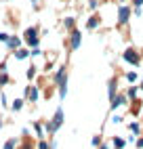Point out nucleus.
Segmentation results:
<instances>
[{"label":"nucleus","mask_w":143,"mask_h":149,"mask_svg":"<svg viewBox=\"0 0 143 149\" xmlns=\"http://www.w3.org/2000/svg\"><path fill=\"white\" fill-rule=\"evenodd\" d=\"M55 86H61V84H65L67 82V69H65V65H61L59 69H57V74H55Z\"/></svg>","instance_id":"obj_5"},{"label":"nucleus","mask_w":143,"mask_h":149,"mask_svg":"<svg viewBox=\"0 0 143 149\" xmlns=\"http://www.w3.org/2000/svg\"><path fill=\"white\" fill-rule=\"evenodd\" d=\"M128 19H130V6L122 4V6L118 8V23H120V25H124Z\"/></svg>","instance_id":"obj_4"},{"label":"nucleus","mask_w":143,"mask_h":149,"mask_svg":"<svg viewBox=\"0 0 143 149\" xmlns=\"http://www.w3.org/2000/svg\"><path fill=\"white\" fill-rule=\"evenodd\" d=\"M80 42H82V34H80L78 29H72V36H69V48H72V51H76V48L80 46Z\"/></svg>","instance_id":"obj_6"},{"label":"nucleus","mask_w":143,"mask_h":149,"mask_svg":"<svg viewBox=\"0 0 143 149\" xmlns=\"http://www.w3.org/2000/svg\"><path fill=\"white\" fill-rule=\"evenodd\" d=\"M111 145H114V149H124L126 139H122V136H114V139H111Z\"/></svg>","instance_id":"obj_12"},{"label":"nucleus","mask_w":143,"mask_h":149,"mask_svg":"<svg viewBox=\"0 0 143 149\" xmlns=\"http://www.w3.org/2000/svg\"><path fill=\"white\" fill-rule=\"evenodd\" d=\"M8 38H11L8 34H4V32H0V40H2V42H8Z\"/></svg>","instance_id":"obj_25"},{"label":"nucleus","mask_w":143,"mask_h":149,"mask_svg":"<svg viewBox=\"0 0 143 149\" xmlns=\"http://www.w3.org/2000/svg\"><path fill=\"white\" fill-rule=\"evenodd\" d=\"M29 57V51H25V48H19V51H15V59H25Z\"/></svg>","instance_id":"obj_18"},{"label":"nucleus","mask_w":143,"mask_h":149,"mask_svg":"<svg viewBox=\"0 0 143 149\" xmlns=\"http://www.w3.org/2000/svg\"><path fill=\"white\" fill-rule=\"evenodd\" d=\"M99 23H101V19H99V15H93V17H90L88 21H86V27H88V29H95V27H97Z\"/></svg>","instance_id":"obj_13"},{"label":"nucleus","mask_w":143,"mask_h":149,"mask_svg":"<svg viewBox=\"0 0 143 149\" xmlns=\"http://www.w3.org/2000/svg\"><path fill=\"white\" fill-rule=\"evenodd\" d=\"M132 4H135V8H141V4H143V0H132Z\"/></svg>","instance_id":"obj_27"},{"label":"nucleus","mask_w":143,"mask_h":149,"mask_svg":"<svg viewBox=\"0 0 143 149\" xmlns=\"http://www.w3.org/2000/svg\"><path fill=\"white\" fill-rule=\"evenodd\" d=\"M36 149H50V145H48L46 141H38V145H36Z\"/></svg>","instance_id":"obj_22"},{"label":"nucleus","mask_w":143,"mask_h":149,"mask_svg":"<svg viewBox=\"0 0 143 149\" xmlns=\"http://www.w3.org/2000/svg\"><path fill=\"white\" fill-rule=\"evenodd\" d=\"M90 145H93V147H101V145H103V139H101V134H95L93 139H90Z\"/></svg>","instance_id":"obj_17"},{"label":"nucleus","mask_w":143,"mask_h":149,"mask_svg":"<svg viewBox=\"0 0 143 149\" xmlns=\"http://www.w3.org/2000/svg\"><path fill=\"white\" fill-rule=\"evenodd\" d=\"M137 149H143V136H141L139 141H137Z\"/></svg>","instance_id":"obj_28"},{"label":"nucleus","mask_w":143,"mask_h":149,"mask_svg":"<svg viewBox=\"0 0 143 149\" xmlns=\"http://www.w3.org/2000/svg\"><path fill=\"white\" fill-rule=\"evenodd\" d=\"M61 124H63V109L57 107V111H55V116H53V120L46 122V124H44V128H46V132L53 136V134L59 130V128H61Z\"/></svg>","instance_id":"obj_1"},{"label":"nucleus","mask_w":143,"mask_h":149,"mask_svg":"<svg viewBox=\"0 0 143 149\" xmlns=\"http://www.w3.org/2000/svg\"><path fill=\"white\" fill-rule=\"evenodd\" d=\"M111 122H114V124H120V122H122V116H114V118H111Z\"/></svg>","instance_id":"obj_26"},{"label":"nucleus","mask_w":143,"mask_h":149,"mask_svg":"<svg viewBox=\"0 0 143 149\" xmlns=\"http://www.w3.org/2000/svg\"><path fill=\"white\" fill-rule=\"evenodd\" d=\"M107 95H109V101H111V99H116V95H118V82H116V78H111V80L107 82Z\"/></svg>","instance_id":"obj_8"},{"label":"nucleus","mask_w":143,"mask_h":149,"mask_svg":"<svg viewBox=\"0 0 143 149\" xmlns=\"http://www.w3.org/2000/svg\"><path fill=\"white\" fill-rule=\"evenodd\" d=\"M17 145H19V139H17V136H11V139L4 143V149H19Z\"/></svg>","instance_id":"obj_14"},{"label":"nucleus","mask_w":143,"mask_h":149,"mask_svg":"<svg viewBox=\"0 0 143 149\" xmlns=\"http://www.w3.org/2000/svg\"><path fill=\"white\" fill-rule=\"evenodd\" d=\"M65 27H69V29L74 27V19H72V17H67V19H65Z\"/></svg>","instance_id":"obj_24"},{"label":"nucleus","mask_w":143,"mask_h":149,"mask_svg":"<svg viewBox=\"0 0 143 149\" xmlns=\"http://www.w3.org/2000/svg\"><path fill=\"white\" fill-rule=\"evenodd\" d=\"M137 93H139V88H137V86H130L128 93H126V97L130 99V101H137Z\"/></svg>","instance_id":"obj_16"},{"label":"nucleus","mask_w":143,"mask_h":149,"mask_svg":"<svg viewBox=\"0 0 143 149\" xmlns=\"http://www.w3.org/2000/svg\"><path fill=\"white\" fill-rule=\"evenodd\" d=\"M34 130H36V136L40 141H44V134H46V128L40 124V122H34Z\"/></svg>","instance_id":"obj_10"},{"label":"nucleus","mask_w":143,"mask_h":149,"mask_svg":"<svg viewBox=\"0 0 143 149\" xmlns=\"http://www.w3.org/2000/svg\"><path fill=\"white\" fill-rule=\"evenodd\" d=\"M34 76H36V67L32 65V67L27 69V78H29V80H34Z\"/></svg>","instance_id":"obj_23"},{"label":"nucleus","mask_w":143,"mask_h":149,"mask_svg":"<svg viewBox=\"0 0 143 149\" xmlns=\"http://www.w3.org/2000/svg\"><path fill=\"white\" fill-rule=\"evenodd\" d=\"M128 130L132 132V136H137V134L141 132V124H139V122H130V124H128Z\"/></svg>","instance_id":"obj_15"},{"label":"nucleus","mask_w":143,"mask_h":149,"mask_svg":"<svg viewBox=\"0 0 143 149\" xmlns=\"http://www.w3.org/2000/svg\"><path fill=\"white\" fill-rule=\"evenodd\" d=\"M99 149H111V147H109V145H105V143H103V145H101V147H99Z\"/></svg>","instance_id":"obj_29"},{"label":"nucleus","mask_w":143,"mask_h":149,"mask_svg":"<svg viewBox=\"0 0 143 149\" xmlns=\"http://www.w3.org/2000/svg\"><path fill=\"white\" fill-rule=\"evenodd\" d=\"M6 44H8V48H11V51H19V46H21V40H19L17 36H11Z\"/></svg>","instance_id":"obj_11"},{"label":"nucleus","mask_w":143,"mask_h":149,"mask_svg":"<svg viewBox=\"0 0 143 149\" xmlns=\"http://www.w3.org/2000/svg\"><path fill=\"white\" fill-rule=\"evenodd\" d=\"M126 80H128V82H130V84H135V82H137V80H139V76H137V74H135V72H128V74H126Z\"/></svg>","instance_id":"obj_21"},{"label":"nucleus","mask_w":143,"mask_h":149,"mask_svg":"<svg viewBox=\"0 0 143 149\" xmlns=\"http://www.w3.org/2000/svg\"><path fill=\"white\" fill-rule=\"evenodd\" d=\"M8 82H11V78L6 76V72H0V86H6Z\"/></svg>","instance_id":"obj_20"},{"label":"nucleus","mask_w":143,"mask_h":149,"mask_svg":"<svg viewBox=\"0 0 143 149\" xmlns=\"http://www.w3.org/2000/svg\"><path fill=\"white\" fill-rule=\"evenodd\" d=\"M124 61L130 63V65H139L141 63V55L135 51V48H126L124 51Z\"/></svg>","instance_id":"obj_3"},{"label":"nucleus","mask_w":143,"mask_h":149,"mask_svg":"<svg viewBox=\"0 0 143 149\" xmlns=\"http://www.w3.org/2000/svg\"><path fill=\"white\" fill-rule=\"evenodd\" d=\"M21 107H23V99H15V101H13V105H11V109H13V111H19Z\"/></svg>","instance_id":"obj_19"},{"label":"nucleus","mask_w":143,"mask_h":149,"mask_svg":"<svg viewBox=\"0 0 143 149\" xmlns=\"http://www.w3.org/2000/svg\"><path fill=\"white\" fill-rule=\"evenodd\" d=\"M25 99L29 103H36L38 101V86H27L25 88Z\"/></svg>","instance_id":"obj_7"},{"label":"nucleus","mask_w":143,"mask_h":149,"mask_svg":"<svg viewBox=\"0 0 143 149\" xmlns=\"http://www.w3.org/2000/svg\"><path fill=\"white\" fill-rule=\"evenodd\" d=\"M126 101H128V97L116 95V99H111V101H109V107H111V109H116V107H120V105H126Z\"/></svg>","instance_id":"obj_9"},{"label":"nucleus","mask_w":143,"mask_h":149,"mask_svg":"<svg viewBox=\"0 0 143 149\" xmlns=\"http://www.w3.org/2000/svg\"><path fill=\"white\" fill-rule=\"evenodd\" d=\"M25 42H27V46H32V48L38 46L40 38H38V29L36 27H27L25 29Z\"/></svg>","instance_id":"obj_2"}]
</instances>
